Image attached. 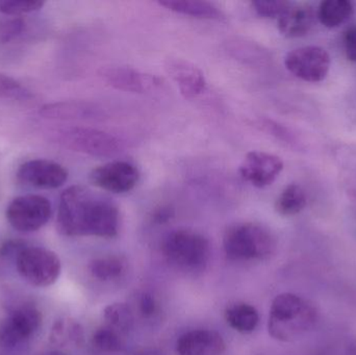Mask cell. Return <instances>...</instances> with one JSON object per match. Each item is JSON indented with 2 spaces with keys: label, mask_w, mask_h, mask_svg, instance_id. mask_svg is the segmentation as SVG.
I'll return each instance as SVG.
<instances>
[{
  "label": "cell",
  "mask_w": 356,
  "mask_h": 355,
  "mask_svg": "<svg viewBox=\"0 0 356 355\" xmlns=\"http://www.w3.org/2000/svg\"><path fill=\"white\" fill-rule=\"evenodd\" d=\"M102 79L111 87L129 93L145 94L156 91L163 83L159 77L127 66L102 69Z\"/></svg>",
  "instance_id": "12"
},
{
  "label": "cell",
  "mask_w": 356,
  "mask_h": 355,
  "mask_svg": "<svg viewBox=\"0 0 356 355\" xmlns=\"http://www.w3.org/2000/svg\"><path fill=\"white\" fill-rule=\"evenodd\" d=\"M43 1L35 0H0V12L8 16H19L37 12L43 8Z\"/></svg>",
  "instance_id": "26"
},
{
  "label": "cell",
  "mask_w": 356,
  "mask_h": 355,
  "mask_svg": "<svg viewBox=\"0 0 356 355\" xmlns=\"http://www.w3.org/2000/svg\"><path fill=\"white\" fill-rule=\"evenodd\" d=\"M165 70L186 99H195L202 95L207 90L204 73L188 60L180 58H169L165 62Z\"/></svg>",
  "instance_id": "14"
},
{
  "label": "cell",
  "mask_w": 356,
  "mask_h": 355,
  "mask_svg": "<svg viewBox=\"0 0 356 355\" xmlns=\"http://www.w3.org/2000/svg\"><path fill=\"white\" fill-rule=\"evenodd\" d=\"M94 347L104 352H118L122 349L120 333L108 327L98 329L93 335Z\"/></svg>",
  "instance_id": "25"
},
{
  "label": "cell",
  "mask_w": 356,
  "mask_h": 355,
  "mask_svg": "<svg viewBox=\"0 0 356 355\" xmlns=\"http://www.w3.org/2000/svg\"><path fill=\"white\" fill-rule=\"evenodd\" d=\"M136 355H163V354L159 352V350L147 348V349L141 350V352H138Z\"/></svg>",
  "instance_id": "33"
},
{
  "label": "cell",
  "mask_w": 356,
  "mask_h": 355,
  "mask_svg": "<svg viewBox=\"0 0 356 355\" xmlns=\"http://www.w3.org/2000/svg\"><path fill=\"white\" fill-rule=\"evenodd\" d=\"M307 204V194L302 187L296 183H291L284 188L276 199L275 210L282 216H295L302 212Z\"/></svg>",
  "instance_id": "22"
},
{
  "label": "cell",
  "mask_w": 356,
  "mask_h": 355,
  "mask_svg": "<svg viewBox=\"0 0 356 355\" xmlns=\"http://www.w3.org/2000/svg\"><path fill=\"white\" fill-rule=\"evenodd\" d=\"M139 310L144 318H152L159 310L158 302L154 296L144 293L140 298Z\"/></svg>",
  "instance_id": "29"
},
{
  "label": "cell",
  "mask_w": 356,
  "mask_h": 355,
  "mask_svg": "<svg viewBox=\"0 0 356 355\" xmlns=\"http://www.w3.org/2000/svg\"><path fill=\"white\" fill-rule=\"evenodd\" d=\"M88 269L94 279L106 283L122 277L127 272V262L120 256H102L92 260Z\"/></svg>",
  "instance_id": "20"
},
{
  "label": "cell",
  "mask_w": 356,
  "mask_h": 355,
  "mask_svg": "<svg viewBox=\"0 0 356 355\" xmlns=\"http://www.w3.org/2000/svg\"><path fill=\"white\" fill-rule=\"evenodd\" d=\"M161 6H164L171 12L191 16L193 18L209 19V20H223V13L218 6L209 1L201 0H162L159 1Z\"/></svg>",
  "instance_id": "18"
},
{
  "label": "cell",
  "mask_w": 356,
  "mask_h": 355,
  "mask_svg": "<svg viewBox=\"0 0 356 355\" xmlns=\"http://www.w3.org/2000/svg\"><path fill=\"white\" fill-rule=\"evenodd\" d=\"M56 227L66 237L112 239L119 233L120 213L110 198L72 185L60 195Z\"/></svg>",
  "instance_id": "1"
},
{
  "label": "cell",
  "mask_w": 356,
  "mask_h": 355,
  "mask_svg": "<svg viewBox=\"0 0 356 355\" xmlns=\"http://www.w3.org/2000/svg\"><path fill=\"white\" fill-rule=\"evenodd\" d=\"M43 355H70V354H65V352H58V350H54V352H46V354H44Z\"/></svg>",
  "instance_id": "34"
},
{
  "label": "cell",
  "mask_w": 356,
  "mask_h": 355,
  "mask_svg": "<svg viewBox=\"0 0 356 355\" xmlns=\"http://www.w3.org/2000/svg\"><path fill=\"white\" fill-rule=\"evenodd\" d=\"M343 45L347 60L356 63V25L345 31Z\"/></svg>",
  "instance_id": "30"
},
{
  "label": "cell",
  "mask_w": 356,
  "mask_h": 355,
  "mask_svg": "<svg viewBox=\"0 0 356 355\" xmlns=\"http://www.w3.org/2000/svg\"><path fill=\"white\" fill-rule=\"evenodd\" d=\"M42 324V314L33 306H21L0 324V347L15 348L31 340Z\"/></svg>",
  "instance_id": "9"
},
{
  "label": "cell",
  "mask_w": 356,
  "mask_h": 355,
  "mask_svg": "<svg viewBox=\"0 0 356 355\" xmlns=\"http://www.w3.org/2000/svg\"><path fill=\"white\" fill-rule=\"evenodd\" d=\"M173 216H175V212H173L172 208H169V206H162L154 212L152 220L158 224H164V223L171 220Z\"/></svg>",
  "instance_id": "32"
},
{
  "label": "cell",
  "mask_w": 356,
  "mask_h": 355,
  "mask_svg": "<svg viewBox=\"0 0 356 355\" xmlns=\"http://www.w3.org/2000/svg\"><path fill=\"white\" fill-rule=\"evenodd\" d=\"M226 350L223 337L211 329H195L177 340L178 355H221Z\"/></svg>",
  "instance_id": "15"
},
{
  "label": "cell",
  "mask_w": 356,
  "mask_h": 355,
  "mask_svg": "<svg viewBox=\"0 0 356 355\" xmlns=\"http://www.w3.org/2000/svg\"><path fill=\"white\" fill-rule=\"evenodd\" d=\"M50 341L56 345L65 346L68 344L81 345L83 342V327L71 319H60L54 323L50 333Z\"/></svg>",
  "instance_id": "23"
},
{
  "label": "cell",
  "mask_w": 356,
  "mask_h": 355,
  "mask_svg": "<svg viewBox=\"0 0 356 355\" xmlns=\"http://www.w3.org/2000/svg\"><path fill=\"white\" fill-rule=\"evenodd\" d=\"M353 2L348 0H325L320 3L317 18L327 28H336L353 16Z\"/></svg>",
  "instance_id": "19"
},
{
  "label": "cell",
  "mask_w": 356,
  "mask_h": 355,
  "mask_svg": "<svg viewBox=\"0 0 356 355\" xmlns=\"http://www.w3.org/2000/svg\"><path fill=\"white\" fill-rule=\"evenodd\" d=\"M90 181L104 191L124 194L135 189L140 181V172L131 163L115 160L94 169L90 173Z\"/></svg>",
  "instance_id": "10"
},
{
  "label": "cell",
  "mask_w": 356,
  "mask_h": 355,
  "mask_svg": "<svg viewBox=\"0 0 356 355\" xmlns=\"http://www.w3.org/2000/svg\"><path fill=\"white\" fill-rule=\"evenodd\" d=\"M15 258L19 274L33 287L54 285L62 272L58 254L45 248L26 245Z\"/></svg>",
  "instance_id": "5"
},
{
  "label": "cell",
  "mask_w": 356,
  "mask_h": 355,
  "mask_svg": "<svg viewBox=\"0 0 356 355\" xmlns=\"http://www.w3.org/2000/svg\"><path fill=\"white\" fill-rule=\"evenodd\" d=\"M26 246V244L22 241H17V240H10L6 243L2 244L0 247V256H14L16 258L17 254Z\"/></svg>",
  "instance_id": "31"
},
{
  "label": "cell",
  "mask_w": 356,
  "mask_h": 355,
  "mask_svg": "<svg viewBox=\"0 0 356 355\" xmlns=\"http://www.w3.org/2000/svg\"><path fill=\"white\" fill-rule=\"evenodd\" d=\"M226 322L241 333H250L257 329L259 315L254 306L248 304H236L225 311Z\"/></svg>",
  "instance_id": "21"
},
{
  "label": "cell",
  "mask_w": 356,
  "mask_h": 355,
  "mask_svg": "<svg viewBox=\"0 0 356 355\" xmlns=\"http://www.w3.org/2000/svg\"><path fill=\"white\" fill-rule=\"evenodd\" d=\"M330 53L320 46H303L289 52L284 66L295 76L307 83H319L330 72Z\"/></svg>",
  "instance_id": "8"
},
{
  "label": "cell",
  "mask_w": 356,
  "mask_h": 355,
  "mask_svg": "<svg viewBox=\"0 0 356 355\" xmlns=\"http://www.w3.org/2000/svg\"><path fill=\"white\" fill-rule=\"evenodd\" d=\"M17 177L21 183L39 189H58L68 179V171L58 163L31 160L19 167Z\"/></svg>",
  "instance_id": "13"
},
{
  "label": "cell",
  "mask_w": 356,
  "mask_h": 355,
  "mask_svg": "<svg viewBox=\"0 0 356 355\" xmlns=\"http://www.w3.org/2000/svg\"><path fill=\"white\" fill-rule=\"evenodd\" d=\"M0 96L8 98H27L29 93L18 81L0 74Z\"/></svg>",
  "instance_id": "28"
},
{
  "label": "cell",
  "mask_w": 356,
  "mask_h": 355,
  "mask_svg": "<svg viewBox=\"0 0 356 355\" xmlns=\"http://www.w3.org/2000/svg\"><path fill=\"white\" fill-rule=\"evenodd\" d=\"M318 319L319 312L313 302L296 294L282 293L272 302L268 329L273 339L293 342L311 331Z\"/></svg>",
  "instance_id": "2"
},
{
  "label": "cell",
  "mask_w": 356,
  "mask_h": 355,
  "mask_svg": "<svg viewBox=\"0 0 356 355\" xmlns=\"http://www.w3.org/2000/svg\"><path fill=\"white\" fill-rule=\"evenodd\" d=\"M316 18L317 13L309 4H291L278 18V29L286 38L305 37L315 25Z\"/></svg>",
  "instance_id": "17"
},
{
  "label": "cell",
  "mask_w": 356,
  "mask_h": 355,
  "mask_svg": "<svg viewBox=\"0 0 356 355\" xmlns=\"http://www.w3.org/2000/svg\"><path fill=\"white\" fill-rule=\"evenodd\" d=\"M282 170V158L264 151L248 152L238 168L242 179L259 189L271 185Z\"/></svg>",
  "instance_id": "11"
},
{
  "label": "cell",
  "mask_w": 356,
  "mask_h": 355,
  "mask_svg": "<svg viewBox=\"0 0 356 355\" xmlns=\"http://www.w3.org/2000/svg\"><path fill=\"white\" fill-rule=\"evenodd\" d=\"M66 147L97 158H111L123 151V142L116 135L92 127L74 126L58 133Z\"/></svg>",
  "instance_id": "6"
},
{
  "label": "cell",
  "mask_w": 356,
  "mask_h": 355,
  "mask_svg": "<svg viewBox=\"0 0 356 355\" xmlns=\"http://www.w3.org/2000/svg\"><path fill=\"white\" fill-rule=\"evenodd\" d=\"M6 215L10 226L17 231L33 233L49 221L52 206L44 196H19L8 204Z\"/></svg>",
  "instance_id": "7"
},
{
  "label": "cell",
  "mask_w": 356,
  "mask_h": 355,
  "mask_svg": "<svg viewBox=\"0 0 356 355\" xmlns=\"http://www.w3.org/2000/svg\"><path fill=\"white\" fill-rule=\"evenodd\" d=\"M40 113L45 118L58 120H100L106 116V112L97 104L79 100L46 104Z\"/></svg>",
  "instance_id": "16"
},
{
  "label": "cell",
  "mask_w": 356,
  "mask_h": 355,
  "mask_svg": "<svg viewBox=\"0 0 356 355\" xmlns=\"http://www.w3.org/2000/svg\"><path fill=\"white\" fill-rule=\"evenodd\" d=\"M286 0H257L252 2V8L259 16L264 18H280L291 6Z\"/></svg>",
  "instance_id": "27"
},
{
  "label": "cell",
  "mask_w": 356,
  "mask_h": 355,
  "mask_svg": "<svg viewBox=\"0 0 356 355\" xmlns=\"http://www.w3.org/2000/svg\"><path fill=\"white\" fill-rule=\"evenodd\" d=\"M348 355H356V341L355 343L351 344L350 348H349Z\"/></svg>",
  "instance_id": "35"
},
{
  "label": "cell",
  "mask_w": 356,
  "mask_h": 355,
  "mask_svg": "<svg viewBox=\"0 0 356 355\" xmlns=\"http://www.w3.org/2000/svg\"><path fill=\"white\" fill-rule=\"evenodd\" d=\"M223 248L226 256L234 262L265 261L275 252L276 240L264 225L236 223L226 229Z\"/></svg>",
  "instance_id": "3"
},
{
  "label": "cell",
  "mask_w": 356,
  "mask_h": 355,
  "mask_svg": "<svg viewBox=\"0 0 356 355\" xmlns=\"http://www.w3.org/2000/svg\"><path fill=\"white\" fill-rule=\"evenodd\" d=\"M104 318L106 327L119 333L129 331L134 327L133 313L124 304H113L106 306L104 311Z\"/></svg>",
  "instance_id": "24"
},
{
  "label": "cell",
  "mask_w": 356,
  "mask_h": 355,
  "mask_svg": "<svg viewBox=\"0 0 356 355\" xmlns=\"http://www.w3.org/2000/svg\"><path fill=\"white\" fill-rule=\"evenodd\" d=\"M162 252L171 267L186 273L205 270L211 258L209 240L192 229H177L165 237Z\"/></svg>",
  "instance_id": "4"
}]
</instances>
